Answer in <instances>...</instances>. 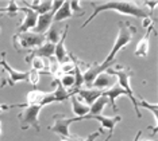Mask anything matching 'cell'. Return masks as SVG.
<instances>
[{
	"instance_id": "13",
	"label": "cell",
	"mask_w": 158,
	"mask_h": 141,
	"mask_svg": "<svg viewBox=\"0 0 158 141\" xmlns=\"http://www.w3.org/2000/svg\"><path fill=\"white\" fill-rule=\"evenodd\" d=\"M53 18H54V12H52V11H49L48 14H44V15H38L37 26H35V28L33 30L34 34L45 35V32L52 27Z\"/></svg>"
},
{
	"instance_id": "8",
	"label": "cell",
	"mask_w": 158,
	"mask_h": 141,
	"mask_svg": "<svg viewBox=\"0 0 158 141\" xmlns=\"http://www.w3.org/2000/svg\"><path fill=\"white\" fill-rule=\"evenodd\" d=\"M0 65L4 67V70L8 73L10 78H8V84L10 85H15L16 82L19 81H27L28 77V71H18L14 67H11L6 61V53H2V61H0Z\"/></svg>"
},
{
	"instance_id": "31",
	"label": "cell",
	"mask_w": 158,
	"mask_h": 141,
	"mask_svg": "<svg viewBox=\"0 0 158 141\" xmlns=\"http://www.w3.org/2000/svg\"><path fill=\"white\" fill-rule=\"evenodd\" d=\"M69 6H70L72 12H73V11H82L81 3L78 2V0H72V2H69Z\"/></svg>"
},
{
	"instance_id": "5",
	"label": "cell",
	"mask_w": 158,
	"mask_h": 141,
	"mask_svg": "<svg viewBox=\"0 0 158 141\" xmlns=\"http://www.w3.org/2000/svg\"><path fill=\"white\" fill-rule=\"evenodd\" d=\"M42 108L39 105H33V106H26L22 113L18 116L20 122V128L22 131H26L27 128H35V131L39 132L41 126H39V113H41Z\"/></svg>"
},
{
	"instance_id": "38",
	"label": "cell",
	"mask_w": 158,
	"mask_h": 141,
	"mask_svg": "<svg viewBox=\"0 0 158 141\" xmlns=\"http://www.w3.org/2000/svg\"><path fill=\"white\" fill-rule=\"evenodd\" d=\"M141 136H142V131H139L138 133H136L135 139H134V140H132V141H139V139H141Z\"/></svg>"
},
{
	"instance_id": "28",
	"label": "cell",
	"mask_w": 158,
	"mask_h": 141,
	"mask_svg": "<svg viewBox=\"0 0 158 141\" xmlns=\"http://www.w3.org/2000/svg\"><path fill=\"white\" fill-rule=\"evenodd\" d=\"M139 101H141V108H146L153 113L154 118H156V128H158V106L157 104H149L147 101L143 98V97H139Z\"/></svg>"
},
{
	"instance_id": "14",
	"label": "cell",
	"mask_w": 158,
	"mask_h": 141,
	"mask_svg": "<svg viewBox=\"0 0 158 141\" xmlns=\"http://www.w3.org/2000/svg\"><path fill=\"white\" fill-rule=\"evenodd\" d=\"M46 93L48 92H42V90H31L30 93H27L26 97V102L24 104H16L12 105V108H26V106H33V105H39L42 102V100L45 98Z\"/></svg>"
},
{
	"instance_id": "40",
	"label": "cell",
	"mask_w": 158,
	"mask_h": 141,
	"mask_svg": "<svg viewBox=\"0 0 158 141\" xmlns=\"http://www.w3.org/2000/svg\"><path fill=\"white\" fill-rule=\"evenodd\" d=\"M142 141H157V140H142Z\"/></svg>"
},
{
	"instance_id": "16",
	"label": "cell",
	"mask_w": 158,
	"mask_h": 141,
	"mask_svg": "<svg viewBox=\"0 0 158 141\" xmlns=\"http://www.w3.org/2000/svg\"><path fill=\"white\" fill-rule=\"evenodd\" d=\"M153 30V24L146 28V34L142 37V39L136 43L135 47V55L136 57H147L150 50V32Z\"/></svg>"
},
{
	"instance_id": "24",
	"label": "cell",
	"mask_w": 158,
	"mask_h": 141,
	"mask_svg": "<svg viewBox=\"0 0 158 141\" xmlns=\"http://www.w3.org/2000/svg\"><path fill=\"white\" fill-rule=\"evenodd\" d=\"M106 105H108V100H107L106 97L100 96L99 98L96 100L91 106H89V114L88 116H99V114H102V112H103Z\"/></svg>"
},
{
	"instance_id": "6",
	"label": "cell",
	"mask_w": 158,
	"mask_h": 141,
	"mask_svg": "<svg viewBox=\"0 0 158 141\" xmlns=\"http://www.w3.org/2000/svg\"><path fill=\"white\" fill-rule=\"evenodd\" d=\"M53 118H54V124L50 125L49 129L53 133H56V135L62 136V139H69V137H72L70 132H69V126L73 124V122H78V121L84 120V117L68 118V117H65V116L61 114V113L54 114L53 116Z\"/></svg>"
},
{
	"instance_id": "9",
	"label": "cell",
	"mask_w": 158,
	"mask_h": 141,
	"mask_svg": "<svg viewBox=\"0 0 158 141\" xmlns=\"http://www.w3.org/2000/svg\"><path fill=\"white\" fill-rule=\"evenodd\" d=\"M19 11L26 14L23 19V23L18 28V34H23V32H27L28 30H34L35 26H37V19H38V14L31 11L27 7H19Z\"/></svg>"
},
{
	"instance_id": "34",
	"label": "cell",
	"mask_w": 158,
	"mask_h": 141,
	"mask_svg": "<svg viewBox=\"0 0 158 141\" xmlns=\"http://www.w3.org/2000/svg\"><path fill=\"white\" fill-rule=\"evenodd\" d=\"M145 6L147 7V11H149V12H152L153 14V11H154V8H156V7L158 6V2H145Z\"/></svg>"
},
{
	"instance_id": "12",
	"label": "cell",
	"mask_w": 158,
	"mask_h": 141,
	"mask_svg": "<svg viewBox=\"0 0 158 141\" xmlns=\"http://www.w3.org/2000/svg\"><path fill=\"white\" fill-rule=\"evenodd\" d=\"M102 96L106 97V98L108 100V102L111 104V108H112L114 113H118L116 100L119 98V97H122V96H127V93H126L118 84H115L114 86H111L110 89H107V90H104V92H102Z\"/></svg>"
},
{
	"instance_id": "29",
	"label": "cell",
	"mask_w": 158,
	"mask_h": 141,
	"mask_svg": "<svg viewBox=\"0 0 158 141\" xmlns=\"http://www.w3.org/2000/svg\"><path fill=\"white\" fill-rule=\"evenodd\" d=\"M60 82L64 88H73L74 85V75L73 74H64L60 78Z\"/></svg>"
},
{
	"instance_id": "30",
	"label": "cell",
	"mask_w": 158,
	"mask_h": 141,
	"mask_svg": "<svg viewBox=\"0 0 158 141\" xmlns=\"http://www.w3.org/2000/svg\"><path fill=\"white\" fill-rule=\"evenodd\" d=\"M27 81L30 82L31 85H38V82H39V73L38 71H34V70H31V71H28V77H27Z\"/></svg>"
},
{
	"instance_id": "1",
	"label": "cell",
	"mask_w": 158,
	"mask_h": 141,
	"mask_svg": "<svg viewBox=\"0 0 158 141\" xmlns=\"http://www.w3.org/2000/svg\"><path fill=\"white\" fill-rule=\"evenodd\" d=\"M91 6L93 7V12L92 15L88 18L87 22L81 26V28H84L85 26H88L91 22L95 19L103 11H115L118 14L122 15H130L138 19H145V18H152V12H149L147 10L142 8L139 4H136L135 2H107V3H95L92 2Z\"/></svg>"
},
{
	"instance_id": "39",
	"label": "cell",
	"mask_w": 158,
	"mask_h": 141,
	"mask_svg": "<svg viewBox=\"0 0 158 141\" xmlns=\"http://www.w3.org/2000/svg\"><path fill=\"white\" fill-rule=\"evenodd\" d=\"M2 133H3V129H2V121H0V136H2Z\"/></svg>"
},
{
	"instance_id": "20",
	"label": "cell",
	"mask_w": 158,
	"mask_h": 141,
	"mask_svg": "<svg viewBox=\"0 0 158 141\" xmlns=\"http://www.w3.org/2000/svg\"><path fill=\"white\" fill-rule=\"evenodd\" d=\"M70 102H72V110L77 117H85L89 114V106H87L84 102H81L78 100V97H76L74 94L70 96Z\"/></svg>"
},
{
	"instance_id": "25",
	"label": "cell",
	"mask_w": 158,
	"mask_h": 141,
	"mask_svg": "<svg viewBox=\"0 0 158 141\" xmlns=\"http://www.w3.org/2000/svg\"><path fill=\"white\" fill-rule=\"evenodd\" d=\"M19 12H20V11H19V6H18V3L14 2V0H12V2H10L8 6L4 7V8H0V14H2V15H7L10 18L16 16Z\"/></svg>"
},
{
	"instance_id": "4",
	"label": "cell",
	"mask_w": 158,
	"mask_h": 141,
	"mask_svg": "<svg viewBox=\"0 0 158 141\" xmlns=\"http://www.w3.org/2000/svg\"><path fill=\"white\" fill-rule=\"evenodd\" d=\"M12 42L16 51H23V50L38 49L46 41H45V35H38V34H34V32H23V34L14 35Z\"/></svg>"
},
{
	"instance_id": "7",
	"label": "cell",
	"mask_w": 158,
	"mask_h": 141,
	"mask_svg": "<svg viewBox=\"0 0 158 141\" xmlns=\"http://www.w3.org/2000/svg\"><path fill=\"white\" fill-rule=\"evenodd\" d=\"M84 120H98L100 124H102V129H108V136H107V139L104 141H110L114 135L115 125L122 121V117L119 114L114 116V117H106V116H103V114H99V116H85Z\"/></svg>"
},
{
	"instance_id": "2",
	"label": "cell",
	"mask_w": 158,
	"mask_h": 141,
	"mask_svg": "<svg viewBox=\"0 0 158 141\" xmlns=\"http://www.w3.org/2000/svg\"><path fill=\"white\" fill-rule=\"evenodd\" d=\"M106 73L108 75H116V77H118V79H119V84H118V85H119L120 88L123 89L126 93H127L128 98H130L132 105H134V110L136 113V117L142 118V113H141V110H139L138 100H136V97L134 96V92H132L131 85H130V78L132 75L131 69L124 67V66H122V65H115V69H111V67L107 69Z\"/></svg>"
},
{
	"instance_id": "37",
	"label": "cell",
	"mask_w": 158,
	"mask_h": 141,
	"mask_svg": "<svg viewBox=\"0 0 158 141\" xmlns=\"http://www.w3.org/2000/svg\"><path fill=\"white\" fill-rule=\"evenodd\" d=\"M7 84H8V79H3V81H2V79H0V89H2V88H4V86H6Z\"/></svg>"
},
{
	"instance_id": "18",
	"label": "cell",
	"mask_w": 158,
	"mask_h": 141,
	"mask_svg": "<svg viewBox=\"0 0 158 141\" xmlns=\"http://www.w3.org/2000/svg\"><path fill=\"white\" fill-rule=\"evenodd\" d=\"M24 6L27 8H30L31 11L39 14V15H44V14H48L50 10H52V2L50 0H45V2H39V0H35L33 3L28 2H23Z\"/></svg>"
},
{
	"instance_id": "19",
	"label": "cell",
	"mask_w": 158,
	"mask_h": 141,
	"mask_svg": "<svg viewBox=\"0 0 158 141\" xmlns=\"http://www.w3.org/2000/svg\"><path fill=\"white\" fill-rule=\"evenodd\" d=\"M54 47H56V45H52V43H49V42H45L41 47L34 49L33 51L30 53V55L39 57V58L45 57V58H49V59H53V57H54Z\"/></svg>"
},
{
	"instance_id": "17",
	"label": "cell",
	"mask_w": 158,
	"mask_h": 141,
	"mask_svg": "<svg viewBox=\"0 0 158 141\" xmlns=\"http://www.w3.org/2000/svg\"><path fill=\"white\" fill-rule=\"evenodd\" d=\"M76 94H78V96L81 97V100L84 101V104L87 105V106H91V105L102 96V92L96 90V89H78L77 92L74 93V96H76Z\"/></svg>"
},
{
	"instance_id": "22",
	"label": "cell",
	"mask_w": 158,
	"mask_h": 141,
	"mask_svg": "<svg viewBox=\"0 0 158 141\" xmlns=\"http://www.w3.org/2000/svg\"><path fill=\"white\" fill-rule=\"evenodd\" d=\"M73 16H76V15L72 12L69 2H64V4L61 6V8L54 14L53 22H57V23H58V22H62L65 19H70V18H73Z\"/></svg>"
},
{
	"instance_id": "41",
	"label": "cell",
	"mask_w": 158,
	"mask_h": 141,
	"mask_svg": "<svg viewBox=\"0 0 158 141\" xmlns=\"http://www.w3.org/2000/svg\"><path fill=\"white\" fill-rule=\"evenodd\" d=\"M0 16H3V15H2V14H0Z\"/></svg>"
},
{
	"instance_id": "21",
	"label": "cell",
	"mask_w": 158,
	"mask_h": 141,
	"mask_svg": "<svg viewBox=\"0 0 158 141\" xmlns=\"http://www.w3.org/2000/svg\"><path fill=\"white\" fill-rule=\"evenodd\" d=\"M52 86H54V88H56V90L53 92V96H54V98H56L57 102H65L68 98H70L72 94L68 93L65 90V88L61 85L60 79H53Z\"/></svg>"
},
{
	"instance_id": "33",
	"label": "cell",
	"mask_w": 158,
	"mask_h": 141,
	"mask_svg": "<svg viewBox=\"0 0 158 141\" xmlns=\"http://www.w3.org/2000/svg\"><path fill=\"white\" fill-rule=\"evenodd\" d=\"M103 133V131H102V128H100V131H98V132H93V133H91V135H89L87 139H84L82 141H93V140H96L98 139V137L100 136Z\"/></svg>"
},
{
	"instance_id": "32",
	"label": "cell",
	"mask_w": 158,
	"mask_h": 141,
	"mask_svg": "<svg viewBox=\"0 0 158 141\" xmlns=\"http://www.w3.org/2000/svg\"><path fill=\"white\" fill-rule=\"evenodd\" d=\"M62 4H64L62 0H54V2H52V10H50V11L56 14L57 11L61 8V6H62Z\"/></svg>"
},
{
	"instance_id": "23",
	"label": "cell",
	"mask_w": 158,
	"mask_h": 141,
	"mask_svg": "<svg viewBox=\"0 0 158 141\" xmlns=\"http://www.w3.org/2000/svg\"><path fill=\"white\" fill-rule=\"evenodd\" d=\"M26 62H30L31 63V67H33L34 71H38L39 74H48V71H45V69L48 65L45 63L44 58H39V57H33V55H28L26 57Z\"/></svg>"
},
{
	"instance_id": "3",
	"label": "cell",
	"mask_w": 158,
	"mask_h": 141,
	"mask_svg": "<svg viewBox=\"0 0 158 141\" xmlns=\"http://www.w3.org/2000/svg\"><path fill=\"white\" fill-rule=\"evenodd\" d=\"M118 27H119V32H118L116 41H115L112 49H111L110 54L107 55V58L104 59L103 63L115 62V57H116V54L119 53L123 47L130 45L132 37H134V34L136 32V28L132 26L130 22H126V20H120L119 23H118Z\"/></svg>"
},
{
	"instance_id": "36",
	"label": "cell",
	"mask_w": 158,
	"mask_h": 141,
	"mask_svg": "<svg viewBox=\"0 0 158 141\" xmlns=\"http://www.w3.org/2000/svg\"><path fill=\"white\" fill-rule=\"evenodd\" d=\"M8 109H12V105L0 104V113H3V112H6V110H8Z\"/></svg>"
},
{
	"instance_id": "15",
	"label": "cell",
	"mask_w": 158,
	"mask_h": 141,
	"mask_svg": "<svg viewBox=\"0 0 158 141\" xmlns=\"http://www.w3.org/2000/svg\"><path fill=\"white\" fill-rule=\"evenodd\" d=\"M115 85V79L112 75H108L104 71V73L102 74H99L98 77L95 78V81L92 82V85L93 86V89H96V90H100V92H104V90H107V89H110L111 86H114Z\"/></svg>"
},
{
	"instance_id": "26",
	"label": "cell",
	"mask_w": 158,
	"mask_h": 141,
	"mask_svg": "<svg viewBox=\"0 0 158 141\" xmlns=\"http://www.w3.org/2000/svg\"><path fill=\"white\" fill-rule=\"evenodd\" d=\"M61 39V34L58 32V30H57L56 27H50L48 31H46L45 34V41L52 43V45H57V43L60 42Z\"/></svg>"
},
{
	"instance_id": "10",
	"label": "cell",
	"mask_w": 158,
	"mask_h": 141,
	"mask_svg": "<svg viewBox=\"0 0 158 141\" xmlns=\"http://www.w3.org/2000/svg\"><path fill=\"white\" fill-rule=\"evenodd\" d=\"M68 30H69V26H65V31L64 34L61 35V39L60 42L56 45L54 47V58L56 61L58 62V65H62V63H66L69 62V53L66 51V47H65V39H66V35H68Z\"/></svg>"
},
{
	"instance_id": "27",
	"label": "cell",
	"mask_w": 158,
	"mask_h": 141,
	"mask_svg": "<svg viewBox=\"0 0 158 141\" xmlns=\"http://www.w3.org/2000/svg\"><path fill=\"white\" fill-rule=\"evenodd\" d=\"M74 85H73V88H74V92L72 93V94H74L77 92L78 89H81V86L84 85V78H82V71H81V69L80 66H78V63L76 62V66H74Z\"/></svg>"
},
{
	"instance_id": "11",
	"label": "cell",
	"mask_w": 158,
	"mask_h": 141,
	"mask_svg": "<svg viewBox=\"0 0 158 141\" xmlns=\"http://www.w3.org/2000/svg\"><path fill=\"white\" fill-rule=\"evenodd\" d=\"M115 62L112 63H96V65H91L89 69L85 73H82V78H84V84H87L88 86L92 85V82L95 81V78L98 77L99 74L104 73L107 69H110Z\"/></svg>"
},
{
	"instance_id": "35",
	"label": "cell",
	"mask_w": 158,
	"mask_h": 141,
	"mask_svg": "<svg viewBox=\"0 0 158 141\" xmlns=\"http://www.w3.org/2000/svg\"><path fill=\"white\" fill-rule=\"evenodd\" d=\"M152 24H153V19H152V18H145V19H143V27H145V28L150 27Z\"/></svg>"
}]
</instances>
